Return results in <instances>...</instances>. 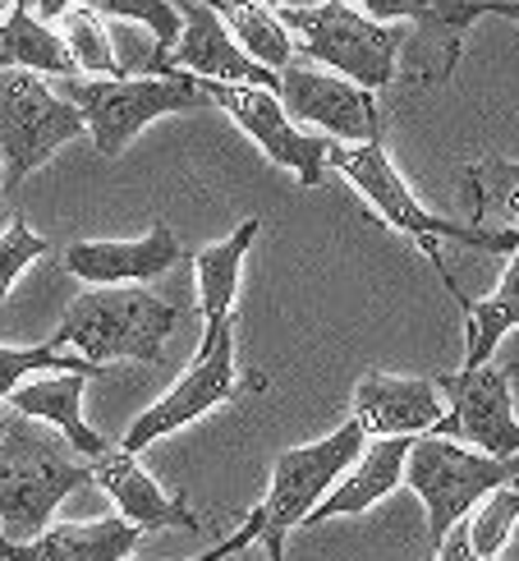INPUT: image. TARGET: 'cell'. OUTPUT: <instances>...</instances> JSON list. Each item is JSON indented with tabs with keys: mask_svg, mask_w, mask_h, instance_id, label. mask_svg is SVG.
Returning a JSON list of instances; mask_svg holds the SVG:
<instances>
[{
	"mask_svg": "<svg viewBox=\"0 0 519 561\" xmlns=\"http://www.w3.org/2000/svg\"><path fill=\"white\" fill-rule=\"evenodd\" d=\"M10 5H14V0H0V19H5V14H10Z\"/></svg>",
	"mask_w": 519,
	"mask_h": 561,
	"instance_id": "37",
	"label": "cell"
},
{
	"mask_svg": "<svg viewBox=\"0 0 519 561\" xmlns=\"http://www.w3.org/2000/svg\"><path fill=\"white\" fill-rule=\"evenodd\" d=\"M65 102L83 115V129L92 134L102 157H120L138 134L161 115L198 111L207 102V88L194 75H138V79H69Z\"/></svg>",
	"mask_w": 519,
	"mask_h": 561,
	"instance_id": "5",
	"label": "cell"
},
{
	"mask_svg": "<svg viewBox=\"0 0 519 561\" xmlns=\"http://www.w3.org/2000/svg\"><path fill=\"white\" fill-rule=\"evenodd\" d=\"M510 488H515V493H519V474H515V483H510Z\"/></svg>",
	"mask_w": 519,
	"mask_h": 561,
	"instance_id": "39",
	"label": "cell"
},
{
	"mask_svg": "<svg viewBox=\"0 0 519 561\" xmlns=\"http://www.w3.org/2000/svg\"><path fill=\"white\" fill-rule=\"evenodd\" d=\"M0 198H5V175H0Z\"/></svg>",
	"mask_w": 519,
	"mask_h": 561,
	"instance_id": "38",
	"label": "cell"
},
{
	"mask_svg": "<svg viewBox=\"0 0 519 561\" xmlns=\"http://www.w3.org/2000/svg\"><path fill=\"white\" fill-rule=\"evenodd\" d=\"M276 102L290 121L313 125L332 138H345L354 148L382 144V102L299 56L286 69H276Z\"/></svg>",
	"mask_w": 519,
	"mask_h": 561,
	"instance_id": "12",
	"label": "cell"
},
{
	"mask_svg": "<svg viewBox=\"0 0 519 561\" xmlns=\"http://www.w3.org/2000/svg\"><path fill=\"white\" fill-rule=\"evenodd\" d=\"M280 23L295 42V51H303L309 65H322L326 75H336L364 92H387L400 75V46L405 33L395 23H377L359 10H349L345 0H322L309 10H280Z\"/></svg>",
	"mask_w": 519,
	"mask_h": 561,
	"instance_id": "3",
	"label": "cell"
},
{
	"mask_svg": "<svg viewBox=\"0 0 519 561\" xmlns=\"http://www.w3.org/2000/svg\"><path fill=\"white\" fill-rule=\"evenodd\" d=\"M364 447H368V437L349 419V424H341L336 433L309 442V447L280 451L276 465H272L267 497H263V506L253 511L257 539H286L295 525L309 520V511L345 479V470L364 456Z\"/></svg>",
	"mask_w": 519,
	"mask_h": 561,
	"instance_id": "8",
	"label": "cell"
},
{
	"mask_svg": "<svg viewBox=\"0 0 519 561\" xmlns=\"http://www.w3.org/2000/svg\"><path fill=\"white\" fill-rule=\"evenodd\" d=\"M180 253V236L166 221H152L138 240H79L65 249V272L88 280V286H143V280L166 276Z\"/></svg>",
	"mask_w": 519,
	"mask_h": 561,
	"instance_id": "15",
	"label": "cell"
},
{
	"mask_svg": "<svg viewBox=\"0 0 519 561\" xmlns=\"http://www.w3.org/2000/svg\"><path fill=\"white\" fill-rule=\"evenodd\" d=\"M377 23H410V60L395 79L405 88H437L455 75L469 28L483 19L478 0H345Z\"/></svg>",
	"mask_w": 519,
	"mask_h": 561,
	"instance_id": "11",
	"label": "cell"
},
{
	"mask_svg": "<svg viewBox=\"0 0 519 561\" xmlns=\"http://www.w3.org/2000/svg\"><path fill=\"white\" fill-rule=\"evenodd\" d=\"M19 5L28 10L37 23H46V28H51V23H56V19H65L69 10L79 5V0H19Z\"/></svg>",
	"mask_w": 519,
	"mask_h": 561,
	"instance_id": "33",
	"label": "cell"
},
{
	"mask_svg": "<svg viewBox=\"0 0 519 561\" xmlns=\"http://www.w3.org/2000/svg\"><path fill=\"white\" fill-rule=\"evenodd\" d=\"M267 548V561H286V539H257Z\"/></svg>",
	"mask_w": 519,
	"mask_h": 561,
	"instance_id": "36",
	"label": "cell"
},
{
	"mask_svg": "<svg viewBox=\"0 0 519 561\" xmlns=\"http://www.w3.org/2000/svg\"><path fill=\"white\" fill-rule=\"evenodd\" d=\"M83 382H88L83 373H46V378L19 382L5 401H10V414L37 419V424L56 428L69 442V451L92 465L97 456L111 451V442L88 428V419H83Z\"/></svg>",
	"mask_w": 519,
	"mask_h": 561,
	"instance_id": "18",
	"label": "cell"
},
{
	"mask_svg": "<svg viewBox=\"0 0 519 561\" xmlns=\"http://www.w3.org/2000/svg\"><path fill=\"white\" fill-rule=\"evenodd\" d=\"M83 10H92L102 23L106 19H134V23H143V28L152 33L148 75H161V65H166L171 46L180 42V28H184L175 0H83Z\"/></svg>",
	"mask_w": 519,
	"mask_h": 561,
	"instance_id": "25",
	"label": "cell"
},
{
	"mask_svg": "<svg viewBox=\"0 0 519 561\" xmlns=\"http://www.w3.org/2000/svg\"><path fill=\"white\" fill-rule=\"evenodd\" d=\"M253 5H267V10H309V5H322V0H253Z\"/></svg>",
	"mask_w": 519,
	"mask_h": 561,
	"instance_id": "35",
	"label": "cell"
},
{
	"mask_svg": "<svg viewBox=\"0 0 519 561\" xmlns=\"http://www.w3.org/2000/svg\"><path fill=\"white\" fill-rule=\"evenodd\" d=\"M92 483L102 488V493L115 502V511H120V520H129L138 534H152V529H188L198 534V516L184 506V497H171L166 488H161L143 465H138V456L111 447L106 456L92 460Z\"/></svg>",
	"mask_w": 519,
	"mask_h": 561,
	"instance_id": "17",
	"label": "cell"
},
{
	"mask_svg": "<svg viewBox=\"0 0 519 561\" xmlns=\"http://www.w3.org/2000/svg\"><path fill=\"white\" fill-rule=\"evenodd\" d=\"M33 373H83V378H97V364H88L69 350H56V345H0V401L19 387L28 382Z\"/></svg>",
	"mask_w": 519,
	"mask_h": 561,
	"instance_id": "28",
	"label": "cell"
},
{
	"mask_svg": "<svg viewBox=\"0 0 519 561\" xmlns=\"http://www.w3.org/2000/svg\"><path fill=\"white\" fill-rule=\"evenodd\" d=\"M469 198H474V226H483L492 213L519 226V161L506 157H483L464 171Z\"/></svg>",
	"mask_w": 519,
	"mask_h": 561,
	"instance_id": "26",
	"label": "cell"
},
{
	"mask_svg": "<svg viewBox=\"0 0 519 561\" xmlns=\"http://www.w3.org/2000/svg\"><path fill=\"white\" fill-rule=\"evenodd\" d=\"M234 327L240 322H221L211 327V332H203L194 359H188L184 378L161 396V401H152L143 414L129 424V433L115 442L120 451L138 456L143 447H152L157 437H171L175 428H188L198 424L203 414H211L217 405H226L234 391H240V364H234Z\"/></svg>",
	"mask_w": 519,
	"mask_h": 561,
	"instance_id": "9",
	"label": "cell"
},
{
	"mask_svg": "<svg viewBox=\"0 0 519 561\" xmlns=\"http://www.w3.org/2000/svg\"><path fill=\"white\" fill-rule=\"evenodd\" d=\"M263 221L249 217L234 236L217 240L194 253V272H198V313H203V332L221 327L234 318V299H240V276H244V253L257 240Z\"/></svg>",
	"mask_w": 519,
	"mask_h": 561,
	"instance_id": "21",
	"label": "cell"
},
{
	"mask_svg": "<svg viewBox=\"0 0 519 561\" xmlns=\"http://www.w3.org/2000/svg\"><path fill=\"white\" fill-rule=\"evenodd\" d=\"M138 534L129 520H83V525H46L28 543L0 539V561H129L138 548Z\"/></svg>",
	"mask_w": 519,
	"mask_h": 561,
	"instance_id": "19",
	"label": "cell"
},
{
	"mask_svg": "<svg viewBox=\"0 0 519 561\" xmlns=\"http://www.w3.org/2000/svg\"><path fill=\"white\" fill-rule=\"evenodd\" d=\"M441 280H446V290H451V299L460 304V313H464V322H469L464 368L492 364V350L506 341V332H515V327H519V249H515L506 276L497 280V290H492L487 299H464V290L455 286L451 272H441Z\"/></svg>",
	"mask_w": 519,
	"mask_h": 561,
	"instance_id": "22",
	"label": "cell"
},
{
	"mask_svg": "<svg viewBox=\"0 0 519 561\" xmlns=\"http://www.w3.org/2000/svg\"><path fill=\"white\" fill-rule=\"evenodd\" d=\"M175 5H180L184 28H180V42L171 46L166 65H161V75L180 69V75H194L203 83H249V88L276 92V75H267L263 65H253L240 46H234L226 23L211 14L203 0H175Z\"/></svg>",
	"mask_w": 519,
	"mask_h": 561,
	"instance_id": "14",
	"label": "cell"
},
{
	"mask_svg": "<svg viewBox=\"0 0 519 561\" xmlns=\"http://www.w3.org/2000/svg\"><path fill=\"white\" fill-rule=\"evenodd\" d=\"M414 437H377L372 447H364V456L349 465L345 479L326 493L303 525H322L336 516H359V511L377 506L382 497H391L400 483H405V456H410Z\"/></svg>",
	"mask_w": 519,
	"mask_h": 561,
	"instance_id": "20",
	"label": "cell"
},
{
	"mask_svg": "<svg viewBox=\"0 0 519 561\" xmlns=\"http://www.w3.org/2000/svg\"><path fill=\"white\" fill-rule=\"evenodd\" d=\"M5 69H28V75H60V79H74L79 69L74 60H69L65 42L56 28H46V23H37L28 10L10 5V14L0 19V75Z\"/></svg>",
	"mask_w": 519,
	"mask_h": 561,
	"instance_id": "24",
	"label": "cell"
},
{
	"mask_svg": "<svg viewBox=\"0 0 519 561\" xmlns=\"http://www.w3.org/2000/svg\"><path fill=\"white\" fill-rule=\"evenodd\" d=\"M437 561H478L474 557V548H469V534H464V520L446 534L441 539V548H437Z\"/></svg>",
	"mask_w": 519,
	"mask_h": 561,
	"instance_id": "32",
	"label": "cell"
},
{
	"mask_svg": "<svg viewBox=\"0 0 519 561\" xmlns=\"http://www.w3.org/2000/svg\"><path fill=\"white\" fill-rule=\"evenodd\" d=\"M519 474L515 460H492L483 451H469L451 437H414L405 456V483L418 493L423 511H428V543L441 548L469 511H474L487 493L510 488Z\"/></svg>",
	"mask_w": 519,
	"mask_h": 561,
	"instance_id": "6",
	"label": "cell"
},
{
	"mask_svg": "<svg viewBox=\"0 0 519 561\" xmlns=\"http://www.w3.org/2000/svg\"><path fill=\"white\" fill-rule=\"evenodd\" d=\"M446 414V401L432 378H395V373H364L354 387V424L364 437H428Z\"/></svg>",
	"mask_w": 519,
	"mask_h": 561,
	"instance_id": "16",
	"label": "cell"
},
{
	"mask_svg": "<svg viewBox=\"0 0 519 561\" xmlns=\"http://www.w3.org/2000/svg\"><path fill=\"white\" fill-rule=\"evenodd\" d=\"M326 167H336L354 190H359L368 203H372V213L382 217L387 226L395 230H405V236L428 253L432 267L446 272L441 263V240H455V244H469V249H478V253H515L519 249V230H487V226H460V221H446V217H432L428 207H423L414 194H410V184L400 180V171L391 167V157L382 144H359V148H326Z\"/></svg>",
	"mask_w": 519,
	"mask_h": 561,
	"instance_id": "4",
	"label": "cell"
},
{
	"mask_svg": "<svg viewBox=\"0 0 519 561\" xmlns=\"http://www.w3.org/2000/svg\"><path fill=\"white\" fill-rule=\"evenodd\" d=\"M60 42H65L69 60H74V69H88L92 79H125L120 60H115V51H111L106 23L92 14V10H83V5L69 10L60 19Z\"/></svg>",
	"mask_w": 519,
	"mask_h": 561,
	"instance_id": "27",
	"label": "cell"
},
{
	"mask_svg": "<svg viewBox=\"0 0 519 561\" xmlns=\"http://www.w3.org/2000/svg\"><path fill=\"white\" fill-rule=\"evenodd\" d=\"M203 5L226 23L234 46H240L253 65H263L267 75H276V69H286L295 60V42L276 10L253 5V0H203Z\"/></svg>",
	"mask_w": 519,
	"mask_h": 561,
	"instance_id": "23",
	"label": "cell"
},
{
	"mask_svg": "<svg viewBox=\"0 0 519 561\" xmlns=\"http://www.w3.org/2000/svg\"><path fill=\"white\" fill-rule=\"evenodd\" d=\"M92 483V465L69 442L23 414H0V539L28 543L51 525L56 506Z\"/></svg>",
	"mask_w": 519,
	"mask_h": 561,
	"instance_id": "1",
	"label": "cell"
},
{
	"mask_svg": "<svg viewBox=\"0 0 519 561\" xmlns=\"http://www.w3.org/2000/svg\"><path fill=\"white\" fill-rule=\"evenodd\" d=\"M207 88V102H217L234 125H240L257 148H263L280 171H290L303 190L322 184V171H326V148L322 138L303 134L286 111H280L276 92L267 88H249V83H203Z\"/></svg>",
	"mask_w": 519,
	"mask_h": 561,
	"instance_id": "13",
	"label": "cell"
},
{
	"mask_svg": "<svg viewBox=\"0 0 519 561\" xmlns=\"http://www.w3.org/2000/svg\"><path fill=\"white\" fill-rule=\"evenodd\" d=\"M446 414L428 437H451L469 451H483L492 460H515L519 456V419L510 401V368L483 364V368H460L432 378Z\"/></svg>",
	"mask_w": 519,
	"mask_h": 561,
	"instance_id": "10",
	"label": "cell"
},
{
	"mask_svg": "<svg viewBox=\"0 0 519 561\" xmlns=\"http://www.w3.org/2000/svg\"><path fill=\"white\" fill-rule=\"evenodd\" d=\"M478 14H483V19H487V14H497V19L519 23V0H478Z\"/></svg>",
	"mask_w": 519,
	"mask_h": 561,
	"instance_id": "34",
	"label": "cell"
},
{
	"mask_svg": "<svg viewBox=\"0 0 519 561\" xmlns=\"http://www.w3.org/2000/svg\"><path fill=\"white\" fill-rule=\"evenodd\" d=\"M184 309L166 304L138 286H102V290H83L74 304L65 309L56 336L46 345L69 350L88 364H161L171 332H180Z\"/></svg>",
	"mask_w": 519,
	"mask_h": 561,
	"instance_id": "2",
	"label": "cell"
},
{
	"mask_svg": "<svg viewBox=\"0 0 519 561\" xmlns=\"http://www.w3.org/2000/svg\"><path fill=\"white\" fill-rule=\"evenodd\" d=\"M253 543H257V520L249 516V520H244L240 529H234V534H230V539H226V543H217V548H207V552H198V557H184V561H230L234 552H244V548H253ZM129 561H134V557H129Z\"/></svg>",
	"mask_w": 519,
	"mask_h": 561,
	"instance_id": "31",
	"label": "cell"
},
{
	"mask_svg": "<svg viewBox=\"0 0 519 561\" xmlns=\"http://www.w3.org/2000/svg\"><path fill=\"white\" fill-rule=\"evenodd\" d=\"M519 525V493L515 488H497L478 502V516L464 520V534H469V548H474L478 561H497V552L506 548L510 529Z\"/></svg>",
	"mask_w": 519,
	"mask_h": 561,
	"instance_id": "29",
	"label": "cell"
},
{
	"mask_svg": "<svg viewBox=\"0 0 519 561\" xmlns=\"http://www.w3.org/2000/svg\"><path fill=\"white\" fill-rule=\"evenodd\" d=\"M51 244H46L37 230H28V221L14 217L5 230H0V322H5V299H10V286L28 272L37 259H46Z\"/></svg>",
	"mask_w": 519,
	"mask_h": 561,
	"instance_id": "30",
	"label": "cell"
},
{
	"mask_svg": "<svg viewBox=\"0 0 519 561\" xmlns=\"http://www.w3.org/2000/svg\"><path fill=\"white\" fill-rule=\"evenodd\" d=\"M79 134L83 115L60 92L46 88V79L28 69L0 75V175H5V190L23 184Z\"/></svg>",
	"mask_w": 519,
	"mask_h": 561,
	"instance_id": "7",
	"label": "cell"
}]
</instances>
